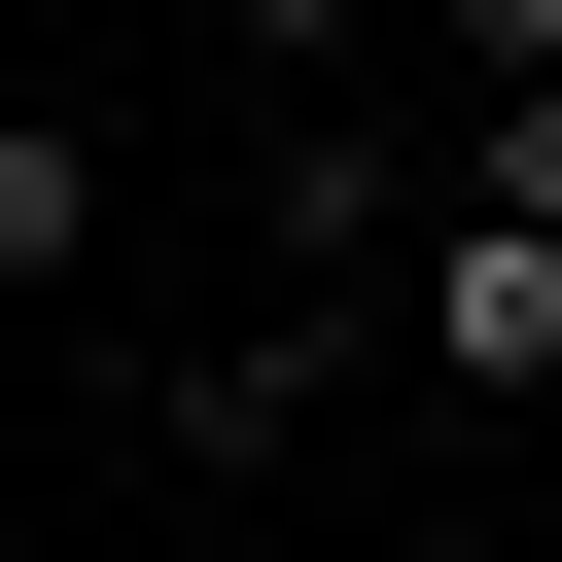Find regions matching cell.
I'll return each instance as SVG.
<instances>
[{"mask_svg": "<svg viewBox=\"0 0 562 562\" xmlns=\"http://www.w3.org/2000/svg\"><path fill=\"white\" fill-rule=\"evenodd\" d=\"M386 386L527 422V386H562V211H422V281H386Z\"/></svg>", "mask_w": 562, "mask_h": 562, "instance_id": "cell-1", "label": "cell"}, {"mask_svg": "<svg viewBox=\"0 0 562 562\" xmlns=\"http://www.w3.org/2000/svg\"><path fill=\"white\" fill-rule=\"evenodd\" d=\"M351 386H386V316H316V281H281V316H211V351H140V422H176V457H316Z\"/></svg>", "mask_w": 562, "mask_h": 562, "instance_id": "cell-2", "label": "cell"}, {"mask_svg": "<svg viewBox=\"0 0 562 562\" xmlns=\"http://www.w3.org/2000/svg\"><path fill=\"white\" fill-rule=\"evenodd\" d=\"M0 281H35V316L105 281V140H70V105H0Z\"/></svg>", "mask_w": 562, "mask_h": 562, "instance_id": "cell-3", "label": "cell"}, {"mask_svg": "<svg viewBox=\"0 0 562 562\" xmlns=\"http://www.w3.org/2000/svg\"><path fill=\"white\" fill-rule=\"evenodd\" d=\"M422 176H457V211H562V70H457V105H422Z\"/></svg>", "mask_w": 562, "mask_h": 562, "instance_id": "cell-4", "label": "cell"}, {"mask_svg": "<svg viewBox=\"0 0 562 562\" xmlns=\"http://www.w3.org/2000/svg\"><path fill=\"white\" fill-rule=\"evenodd\" d=\"M422 70H562V0H422Z\"/></svg>", "mask_w": 562, "mask_h": 562, "instance_id": "cell-5", "label": "cell"}]
</instances>
